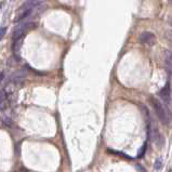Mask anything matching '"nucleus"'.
<instances>
[{
	"label": "nucleus",
	"instance_id": "nucleus-1",
	"mask_svg": "<svg viewBox=\"0 0 172 172\" xmlns=\"http://www.w3.org/2000/svg\"><path fill=\"white\" fill-rule=\"evenodd\" d=\"M149 103L154 108L155 114L157 115V117L161 121V124L169 125L170 120H171V115H170V112L166 106V104L160 102L155 96H149Z\"/></svg>",
	"mask_w": 172,
	"mask_h": 172
},
{
	"label": "nucleus",
	"instance_id": "nucleus-2",
	"mask_svg": "<svg viewBox=\"0 0 172 172\" xmlns=\"http://www.w3.org/2000/svg\"><path fill=\"white\" fill-rule=\"evenodd\" d=\"M38 5H42V2L41 1H26V2L21 7L18 16H16V18H15V22L20 23V22H22L23 20H25L26 18H28L29 15H31L34 10L37 9Z\"/></svg>",
	"mask_w": 172,
	"mask_h": 172
},
{
	"label": "nucleus",
	"instance_id": "nucleus-3",
	"mask_svg": "<svg viewBox=\"0 0 172 172\" xmlns=\"http://www.w3.org/2000/svg\"><path fill=\"white\" fill-rule=\"evenodd\" d=\"M35 27H36V23H34V22H26V23H21V24H18V26L15 27V29L13 31V35H12L13 41L23 39L25 34L31 31V29L35 28Z\"/></svg>",
	"mask_w": 172,
	"mask_h": 172
},
{
	"label": "nucleus",
	"instance_id": "nucleus-4",
	"mask_svg": "<svg viewBox=\"0 0 172 172\" xmlns=\"http://www.w3.org/2000/svg\"><path fill=\"white\" fill-rule=\"evenodd\" d=\"M158 94H159V96H160V99L162 100L163 103L167 104V105L170 104V102H171V87H170L169 81L163 86V88L159 91Z\"/></svg>",
	"mask_w": 172,
	"mask_h": 172
},
{
	"label": "nucleus",
	"instance_id": "nucleus-5",
	"mask_svg": "<svg viewBox=\"0 0 172 172\" xmlns=\"http://www.w3.org/2000/svg\"><path fill=\"white\" fill-rule=\"evenodd\" d=\"M140 41L147 46H154L156 43V36L150 31H144L140 35Z\"/></svg>",
	"mask_w": 172,
	"mask_h": 172
},
{
	"label": "nucleus",
	"instance_id": "nucleus-6",
	"mask_svg": "<svg viewBox=\"0 0 172 172\" xmlns=\"http://www.w3.org/2000/svg\"><path fill=\"white\" fill-rule=\"evenodd\" d=\"M165 63H166V66H167L168 72L172 75V52L171 51H167V52H166Z\"/></svg>",
	"mask_w": 172,
	"mask_h": 172
},
{
	"label": "nucleus",
	"instance_id": "nucleus-7",
	"mask_svg": "<svg viewBox=\"0 0 172 172\" xmlns=\"http://www.w3.org/2000/svg\"><path fill=\"white\" fill-rule=\"evenodd\" d=\"M22 41H23V39L13 41V44H12V50H13L14 53H18V51H20V49H21V46H22Z\"/></svg>",
	"mask_w": 172,
	"mask_h": 172
},
{
	"label": "nucleus",
	"instance_id": "nucleus-8",
	"mask_svg": "<svg viewBox=\"0 0 172 172\" xmlns=\"http://www.w3.org/2000/svg\"><path fill=\"white\" fill-rule=\"evenodd\" d=\"M146 149H147V143H144L143 146H142L139 152H137V157H139V158L144 157V155H145V153H146Z\"/></svg>",
	"mask_w": 172,
	"mask_h": 172
},
{
	"label": "nucleus",
	"instance_id": "nucleus-9",
	"mask_svg": "<svg viewBox=\"0 0 172 172\" xmlns=\"http://www.w3.org/2000/svg\"><path fill=\"white\" fill-rule=\"evenodd\" d=\"M2 124L6 125V126H11L12 120L9 117H2Z\"/></svg>",
	"mask_w": 172,
	"mask_h": 172
},
{
	"label": "nucleus",
	"instance_id": "nucleus-10",
	"mask_svg": "<svg viewBox=\"0 0 172 172\" xmlns=\"http://www.w3.org/2000/svg\"><path fill=\"white\" fill-rule=\"evenodd\" d=\"M161 166H162V163H161V159L158 158L156 160V162H155V169L156 170H159L161 168Z\"/></svg>",
	"mask_w": 172,
	"mask_h": 172
},
{
	"label": "nucleus",
	"instance_id": "nucleus-11",
	"mask_svg": "<svg viewBox=\"0 0 172 172\" xmlns=\"http://www.w3.org/2000/svg\"><path fill=\"white\" fill-rule=\"evenodd\" d=\"M167 36H168V38H169L170 41L172 42V31H167Z\"/></svg>",
	"mask_w": 172,
	"mask_h": 172
},
{
	"label": "nucleus",
	"instance_id": "nucleus-12",
	"mask_svg": "<svg viewBox=\"0 0 172 172\" xmlns=\"http://www.w3.org/2000/svg\"><path fill=\"white\" fill-rule=\"evenodd\" d=\"M5 33H6V28L5 27H1V34H0V38L2 39L3 36H5Z\"/></svg>",
	"mask_w": 172,
	"mask_h": 172
},
{
	"label": "nucleus",
	"instance_id": "nucleus-13",
	"mask_svg": "<svg viewBox=\"0 0 172 172\" xmlns=\"http://www.w3.org/2000/svg\"><path fill=\"white\" fill-rule=\"evenodd\" d=\"M137 169H139L141 172H145V170H144V168H143V167H141V166H140V165H137Z\"/></svg>",
	"mask_w": 172,
	"mask_h": 172
},
{
	"label": "nucleus",
	"instance_id": "nucleus-14",
	"mask_svg": "<svg viewBox=\"0 0 172 172\" xmlns=\"http://www.w3.org/2000/svg\"><path fill=\"white\" fill-rule=\"evenodd\" d=\"M169 172H172V170H171V169H170V170H169Z\"/></svg>",
	"mask_w": 172,
	"mask_h": 172
}]
</instances>
